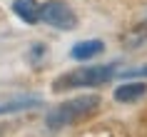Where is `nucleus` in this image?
<instances>
[{
  "mask_svg": "<svg viewBox=\"0 0 147 137\" xmlns=\"http://www.w3.org/2000/svg\"><path fill=\"white\" fill-rule=\"evenodd\" d=\"M97 107H100V97H97V95H78V97H72V100H67V102L57 105V110H53V112L47 115L45 125L50 130L70 127V125H75V122L90 117Z\"/></svg>",
  "mask_w": 147,
  "mask_h": 137,
  "instance_id": "obj_1",
  "label": "nucleus"
},
{
  "mask_svg": "<svg viewBox=\"0 0 147 137\" xmlns=\"http://www.w3.org/2000/svg\"><path fill=\"white\" fill-rule=\"evenodd\" d=\"M117 72V65H97V67H80L70 75L55 80V90H72V87H100L110 82Z\"/></svg>",
  "mask_w": 147,
  "mask_h": 137,
  "instance_id": "obj_2",
  "label": "nucleus"
},
{
  "mask_svg": "<svg viewBox=\"0 0 147 137\" xmlns=\"http://www.w3.org/2000/svg\"><path fill=\"white\" fill-rule=\"evenodd\" d=\"M40 20L47 25H53L57 30H72L78 25V15L72 13L65 0H47L40 5Z\"/></svg>",
  "mask_w": 147,
  "mask_h": 137,
  "instance_id": "obj_3",
  "label": "nucleus"
},
{
  "mask_svg": "<svg viewBox=\"0 0 147 137\" xmlns=\"http://www.w3.org/2000/svg\"><path fill=\"white\" fill-rule=\"evenodd\" d=\"M40 102H42V100H40L38 95H18V97H10V100H0V115L30 110V107H38Z\"/></svg>",
  "mask_w": 147,
  "mask_h": 137,
  "instance_id": "obj_4",
  "label": "nucleus"
},
{
  "mask_svg": "<svg viewBox=\"0 0 147 137\" xmlns=\"http://www.w3.org/2000/svg\"><path fill=\"white\" fill-rule=\"evenodd\" d=\"M105 50V43L102 40H85V43H78V45L70 50V57L72 60H90L95 55H100Z\"/></svg>",
  "mask_w": 147,
  "mask_h": 137,
  "instance_id": "obj_5",
  "label": "nucleus"
},
{
  "mask_svg": "<svg viewBox=\"0 0 147 137\" xmlns=\"http://www.w3.org/2000/svg\"><path fill=\"white\" fill-rule=\"evenodd\" d=\"M13 13L25 23H38L40 20V5L38 0H15L13 3Z\"/></svg>",
  "mask_w": 147,
  "mask_h": 137,
  "instance_id": "obj_6",
  "label": "nucleus"
},
{
  "mask_svg": "<svg viewBox=\"0 0 147 137\" xmlns=\"http://www.w3.org/2000/svg\"><path fill=\"white\" fill-rule=\"evenodd\" d=\"M145 92H147V85L127 82V85H120V87L115 90V100L117 102H135V100H140Z\"/></svg>",
  "mask_w": 147,
  "mask_h": 137,
  "instance_id": "obj_7",
  "label": "nucleus"
},
{
  "mask_svg": "<svg viewBox=\"0 0 147 137\" xmlns=\"http://www.w3.org/2000/svg\"><path fill=\"white\" fill-rule=\"evenodd\" d=\"M125 75H135V77H147V67H140V70H130V72H125Z\"/></svg>",
  "mask_w": 147,
  "mask_h": 137,
  "instance_id": "obj_8",
  "label": "nucleus"
}]
</instances>
